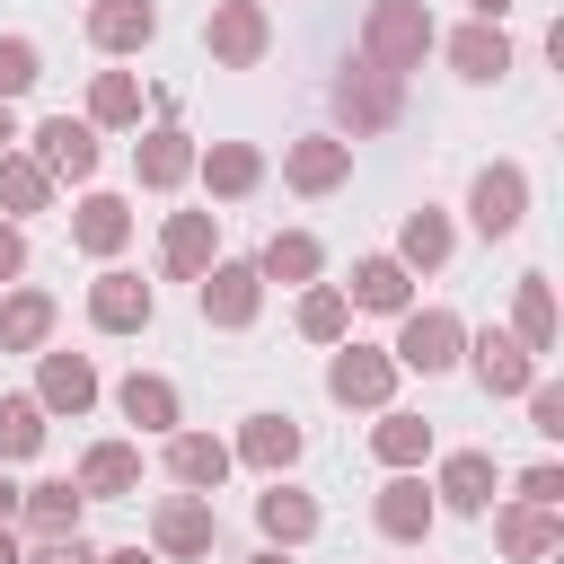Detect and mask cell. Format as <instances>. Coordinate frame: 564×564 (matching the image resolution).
Here are the masks:
<instances>
[{
  "instance_id": "9c48e42d",
  "label": "cell",
  "mask_w": 564,
  "mask_h": 564,
  "mask_svg": "<svg viewBox=\"0 0 564 564\" xmlns=\"http://www.w3.org/2000/svg\"><path fill=\"white\" fill-rule=\"evenodd\" d=\"M18 141H26V159H35L53 185H62V176H70V185H88V176H97V159H106V150H97V132H88L79 115H44V123H35V132H18Z\"/></svg>"
},
{
  "instance_id": "d590c367",
  "label": "cell",
  "mask_w": 564,
  "mask_h": 564,
  "mask_svg": "<svg viewBox=\"0 0 564 564\" xmlns=\"http://www.w3.org/2000/svg\"><path fill=\"white\" fill-rule=\"evenodd\" d=\"M26 212H53V176L26 150H0V220H26Z\"/></svg>"
},
{
  "instance_id": "ee69618b",
  "label": "cell",
  "mask_w": 564,
  "mask_h": 564,
  "mask_svg": "<svg viewBox=\"0 0 564 564\" xmlns=\"http://www.w3.org/2000/svg\"><path fill=\"white\" fill-rule=\"evenodd\" d=\"M467 9H476V18H485V26H502V18H511V9H520V0H467Z\"/></svg>"
},
{
  "instance_id": "484cf974",
  "label": "cell",
  "mask_w": 564,
  "mask_h": 564,
  "mask_svg": "<svg viewBox=\"0 0 564 564\" xmlns=\"http://www.w3.org/2000/svg\"><path fill=\"white\" fill-rule=\"evenodd\" d=\"M229 441L220 432H167V476H176V494H220L229 485Z\"/></svg>"
},
{
  "instance_id": "cb8c5ba5",
  "label": "cell",
  "mask_w": 564,
  "mask_h": 564,
  "mask_svg": "<svg viewBox=\"0 0 564 564\" xmlns=\"http://www.w3.org/2000/svg\"><path fill=\"white\" fill-rule=\"evenodd\" d=\"M441 53H449V70H458L467 88H494V79L511 70V35H502V26H485V18L449 26V35H441Z\"/></svg>"
},
{
  "instance_id": "60d3db41",
  "label": "cell",
  "mask_w": 564,
  "mask_h": 564,
  "mask_svg": "<svg viewBox=\"0 0 564 564\" xmlns=\"http://www.w3.org/2000/svg\"><path fill=\"white\" fill-rule=\"evenodd\" d=\"M511 502H538V511H564V467H555V458H538V467H520V485H511Z\"/></svg>"
},
{
  "instance_id": "2e32d148",
  "label": "cell",
  "mask_w": 564,
  "mask_h": 564,
  "mask_svg": "<svg viewBox=\"0 0 564 564\" xmlns=\"http://www.w3.org/2000/svg\"><path fill=\"white\" fill-rule=\"evenodd\" d=\"M300 449H308V432H300L291 414H247V423H238V441H229V458H238V467H256L264 485H273V476H291V467H300Z\"/></svg>"
},
{
  "instance_id": "4316f807",
  "label": "cell",
  "mask_w": 564,
  "mask_h": 564,
  "mask_svg": "<svg viewBox=\"0 0 564 564\" xmlns=\"http://www.w3.org/2000/svg\"><path fill=\"white\" fill-rule=\"evenodd\" d=\"M494 546H502L511 564H546V555L564 546V511H538V502H502V511H494Z\"/></svg>"
},
{
  "instance_id": "f35d334b",
  "label": "cell",
  "mask_w": 564,
  "mask_h": 564,
  "mask_svg": "<svg viewBox=\"0 0 564 564\" xmlns=\"http://www.w3.org/2000/svg\"><path fill=\"white\" fill-rule=\"evenodd\" d=\"M35 79H44V53H35V35H0V106H18Z\"/></svg>"
},
{
  "instance_id": "c3c4849f",
  "label": "cell",
  "mask_w": 564,
  "mask_h": 564,
  "mask_svg": "<svg viewBox=\"0 0 564 564\" xmlns=\"http://www.w3.org/2000/svg\"><path fill=\"white\" fill-rule=\"evenodd\" d=\"M0 564H18V529L9 520H0Z\"/></svg>"
},
{
  "instance_id": "30bf717a",
  "label": "cell",
  "mask_w": 564,
  "mask_h": 564,
  "mask_svg": "<svg viewBox=\"0 0 564 564\" xmlns=\"http://www.w3.org/2000/svg\"><path fill=\"white\" fill-rule=\"evenodd\" d=\"M282 185L291 194H344L352 185V141H335V132H300V141H282Z\"/></svg>"
},
{
  "instance_id": "d6a6232c",
  "label": "cell",
  "mask_w": 564,
  "mask_h": 564,
  "mask_svg": "<svg viewBox=\"0 0 564 564\" xmlns=\"http://www.w3.org/2000/svg\"><path fill=\"white\" fill-rule=\"evenodd\" d=\"M370 458H379L388 476H414V467L432 458V423H423V414H405V405H388V414L370 423Z\"/></svg>"
},
{
  "instance_id": "ac0fdd59",
  "label": "cell",
  "mask_w": 564,
  "mask_h": 564,
  "mask_svg": "<svg viewBox=\"0 0 564 564\" xmlns=\"http://www.w3.org/2000/svg\"><path fill=\"white\" fill-rule=\"evenodd\" d=\"M79 35H88L106 62H123V53H150V35H159V0H88Z\"/></svg>"
},
{
  "instance_id": "b9f144b4",
  "label": "cell",
  "mask_w": 564,
  "mask_h": 564,
  "mask_svg": "<svg viewBox=\"0 0 564 564\" xmlns=\"http://www.w3.org/2000/svg\"><path fill=\"white\" fill-rule=\"evenodd\" d=\"M18 564H97V546H88V538H53V546H35V555H18Z\"/></svg>"
},
{
  "instance_id": "7402d4cb",
  "label": "cell",
  "mask_w": 564,
  "mask_h": 564,
  "mask_svg": "<svg viewBox=\"0 0 564 564\" xmlns=\"http://www.w3.org/2000/svg\"><path fill=\"white\" fill-rule=\"evenodd\" d=\"M467 370H476V388L485 397H529V379H538V361L502 335V326H485V335H467V352H458Z\"/></svg>"
},
{
  "instance_id": "74e56055",
  "label": "cell",
  "mask_w": 564,
  "mask_h": 564,
  "mask_svg": "<svg viewBox=\"0 0 564 564\" xmlns=\"http://www.w3.org/2000/svg\"><path fill=\"white\" fill-rule=\"evenodd\" d=\"M44 423H53V414H44L35 397H0V467L35 458V449H44Z\"/></svg>"
},
{
  "instance_id": "7bdbcfd3",
  "label": "cell",
  "mask_w": 564,
  "mask_h": 564,
  "mask_svg": "<svg viewBox=\"0 0 564 564\" xmlns=\"http://www.w3.org/2000/svg\"><path fill=\"white\" fill-rule=\"evenodd\" d=\"M18 273H26V229L0 220V282H18Z\"/></svg>"
},
{
  "instance_id": "681fc988",
  "label": "cell",
  "mask_w": 564,
  "mask_h": 564,
  "mask_svg": "<svg viewBox=\"0 0 564 564\" xmlns=\"http://www.w3.org/2000/svg\"><path fill=\"white\" fill-rule=\"evenodd\" d=\"M247 564H291V555H282V546H264V555H247Z\"/></svg>"
},
{
  "instance_id": "83f0119b",
  "label": "cell",
  "mask_w": 564,
  "mask_h": 564,
  "mask_svg": "<svg viewBox=\"0 0 564 564\" xmlns=\"http://www.w3.org/2000/svg\"><path fill=\"white\" fill-rule=\"evenodd\" d=\"M53 326H62V300L53 291H35V282L0 291V352H44Z\"/></svg>"
},
{
  "instance_id": "d6986e66",
  "label": "cell",
  "mask_w": 564,
  "mask_h": 564,
  "mask_svg": "<svg viewBox=\"0 0 564 564\" xmlns=\"http://www.w3.org/2000/svg\"><path fill=\"white\" fill-rule=\"evenodd\" d=\"M194 132L185 123H150L141 141H132V176H141V194H176L185 176H194Z\"/></svg>"
},
{
  "instance_id": "4fadbf2b",
  "label": "cell",
  "mask_w": 564,
  "mask_h": 564,
  "mask_svg": "<svg viewBox=\"0 0 564 564\" xmlns=\"http://www.w3.org/2000/svg\"><path fill=\"white\" fill-rule=\"evenodd\" d=\"M494 494H502V467H494V449H449V458L432 467V502H441V511H467V520H485V511H494Z\"/></svg>"
},
{
  "instance_id": "8fae6325",
  "label": "cell",
  "mask_w": 564,
  "mask_h": 564,
  "mask_svg": "<svg viewBox=\"0 0 564 564\" xmlns=\"http://www.w3.org/2000/svg\"><path fill=\"white\" fill-rule=\"evenodd\" d=\"M97 397H106V388H97V361H88V352H62V344H44V352H35V405H44V414L79 423Z\"/></svg>"
},
{
  "instance_id": "bcb514c9",
  "label": "cell",
  "mask_w": 564,
  "mask_h": 564,
  "mask_svg": "<svg viewBox=\"0 0 564 564\" xmlns=\"http://www.w3.org/2000/svg\"><path fill=\"white\" fill-rule=\"evenodd\" d=\"M0 150H18V106H0Z\"/></svg>"
},
{
  "instance_id": "e575fe53",
  "label": "cell",
  "mask_w": 564,
  "mask_h": 564,
  "mask_svg": "<svg viewBox=\"0 0 564 564\" xmlns=\"http://www.w3.org/2000/svg\"><path fill=\"white\" fill-rule=\"evenodd\" d=\"M79 123H88V132H132V123H141V79H132V70H97Z\"/></svg>"
},
{
  "instance_id": "5b68a950",
  "label": "cell",
  "mask_w": 564,
  "mask_h": 564,
  "mask_svg": "<svg viewBox=\"0 0 564 564\" xmlns=\"http://www.w3.org/2000/svg\"><path fill=\"white\" fill-rule=\"evenodd\" d=\"M458 352H467V317H458V308H405V317H397V344H388L397 370L441 379V370H458Z\"/></svg>"
},
{
  "instance_id": "7dc6e473",
  "label": "cell",
  "mask_w": 564,
  "mask_h": 564,
  "mask_svg": "<svg viewBox=\"0 0 564 564\" xmlns=\"http://www.w3.org/2000/svg\"><path fill=\"white\" fill-rule=\"evenodd\" d=\"M0 520H18V485L9 476H0Z\"/></svg>"
},
{
  "instance_id": "d4e9b609",
  "label": "cell",
  "mask_w": 564,
  "mask_h": 564,
  "mask_svg": "<svg viewBox=\"0 0 564 564\" xmlns=\"http://www.w3.org/2000/svg\"><path fill=\"white\" fill-rule=\"evenodd\" d=\"M70 247L97 256V264H115V256L132 247V203H123V194H79V212H70Z\"/></svg>"
},
{
  "instance_id": "f546056e",
  "label": "cell",
  "mask_w": 564,
  "mask_h": 564,
  "mask_svg": "<svg viewBox=\"0 0 564 564\" xmlns=\"http://www.w3.org/2000/svg\"><path fill=\"white\" fill-rule=\"evenodd\" d=\"M88 502H123V494H141V441H88V458H79V476H70Z\"/></svg>"
},
{
  "instance_id": "7c38bea8",
  "label": "cell",
  "mask_w": 564,
  "mask_h": 564,
  "mask_svg": "<svg viewBox=\"0 0 564 564\" xmlns=\"http://www.w3.org/2000/svg\"><path fill=\"white\" fill-rule=\"evenodd\" d=\"M150 317H159V291H150L141 273L106 264V273L88 282V326H97V335H141Z\"/></svg>"
},
{
  "instance_id": "836d02e7",
  "label": "cell",
  "mask_w": 564,
  "mask_h": 564,
  "mask_svg": "<svg viewBox=\"0 0 564 564\" xmlns=\"http://www.w3.org/2000/svg\"><path fill=\"white\" fill-rule=\"evenodd\" d=\"M256 273H264V282H282V291H308V282L326 273V247H317L308 229H273V238H264V256H256Z\"/></svg>"
},
{
  "instance_id": "ba28073f",
  "label": "cell",
  "mask_w": 564,
  "mask_h": 564,
  "mask_svg": "<svg viewBox=\"0 0 564 564\" xmlns=\"http://www.w3.org/2000/svg\"><path fill=\"white\" fill-rule=\"evenodd\" d=\"M203 53H212L220 70H256V62L273 53V18H264V0H220V9L203 18Z\"/></svg>"
},
{
  "instance_id": "8d00e7d4",
  "label": "cell",
  "mask_w": 564,
  "mask_h": 564,
  "mask_svg": "<svg viewBox=\"0 0 564 564\" xmlns=\"http://www.w3.org/2000/svg\"><path fill=\"white\" fill-rule=\"evenodd\" d=\"M300 335H308V344H326V352H335V344H344V335H352V300H344V291H335V282H308V291H300Z\"/></svg>"
},
{
  "instance_id": "52a82bcc",
  "label": "cell",
  "mask_w": 564,
  "mask_h": 564,
  "mask_svg": "<svg viewBox=\"0 0 564 564\" xmlns=\"http://www.w3.org/2000/svg\"><path fill=\"white\" fill-rule=\"evenodd\" d=\"M467 220H476V238H520V220H529V167L520 159H485L476 185H467Z\"/></svg>"
},
{
  "instance_id": "277c9868",
  "label": "cell",
  "mask_w": 564,
  "mask_h": 564,
  "mask_svg": "<svg viewBox=\"0 0 564 564\" xmlns=\"http://www.w3.org/2000/svg\"><path fill=\"white\" fill-rule=\"evenodd\" d=\"M194 308H203V326L247 335V326L264 317V273H256L247 256H212V273L194 282Z\"/></svg>"
},
{
  "instance_id": "e0dca14e",
  "label": "cell",
  "mask_w": 564,
  "mask_h": 564,
  "mask_svg": "<svg viewBox=\"0 0 564 564\" xmlns=\"http://www.w3.org/2000/svg\"><path fill=\"white\" fill-rule=\"evenodd\" d=\"M79 520H88V494H79L70 476L18 485V529H26L35 546H53V538H79Z\"/></svg>"
},
{
  "instance_id": "6da1fadb",
  "label": "cell",
  "mask_w": 564,
  "mask_h": 564,
  "mask_svg": "<svg viewBox=\"0 0 564 564\" xmlns=\"http://www.w3.org/2000/svg\"><path fill=\"white\" fill-rule=\"evenodd\" d=\"M326 106H335V141H379V132L405 123V79H388L370 62H344L335 88H326Z\"/></svg>"
},
{
  "instance_id": "f1b7e54d",
  "label": "cell",
  "mask_w": 564,
  "mask_h": 564,
  "mask_svg": "<svg viewBox=\"0 0 564 564\" xmlns=\"http://www.w3.org/2000/svg\"><path fill=\"white\" fill-rule=\"evenodd\" d=\"M449 247H458L449 212H441V203H414V212L397 220V247H388V256H397L405 273H441V264H449Z\"/></svg>"
},
{
  "instance_id": "1f68e13d",
  "label": "cell",
  "mask_w": 564,
  "mask_h": 564,
  "mask_svg": "<svg viewBox=\"0 0 564 564\" xmlns=\"http://www.w3.org/2000/svg\"><path fill=\"white\" fill-rule=\"evenodd\" d=\"M502 335H511L529 361L555 352V282H546V273H520V282H511V326H502Z\"/></svg>"
},
{
  "instance_id": "ab89813d",
  "label": "cell",
  "mask_w": 564,
  "mask_h": 564,
  "mask_svg": "<svg viewBox=\"0 0 564 564\" xmlns=\"http://www.w3.org/2000/svg\"><path fill=\"white\" fill-rule=\"evenodd\" d=\"M529 432L564 441V379H529Z\"/></svg>"
},
{
  "instance_id": "603a6c76",
  "label": "cell",
  "mask_w": 564,
  "mask_h": 564,
  "mask_svg": "<svg viewBox=\"0 0 564 564\" xmlns=\"http://www.w3.org/2000/svg\"><path fill=\"white\" fill-rule=\"evenodd\" d=\"M256 529H264V546H282V555H291V546H308V538L326 529V511H317V494H300V485H282V476H273V485L256 494Z\"/></svg>"
},
{
  "instance_id": "5bb4252c",
  "label": "cell",
  "mask_w": 564,
  "mask_h": 564,
  "mask_svg": "<svg viewBox=\"0 0 564 564\" xmlns=\"http://www.w3.org/2000/svg\"><path fill=\"white\" fill-rule=\"evenodd\" d=\"M432 520H441V502H432V485H423V476H388V485L370 494V529H379L388 546H423V538H432Z\"/></svg>"
},
{
  "instance_id": "44dd1931",
  "label": "cell",
  "mask_w": 564,
  "mask_h": 564,
  "mask_svg": "<svg viewBox=\"0 0 564 564\" xmlns=\"http://www.w3.org/2000/svg\"><path fill=\"white\" fill-rule=\"evenodd\" d=\"M194 176H203L212 203H247V194L264 185V150H256V141H203V150H194Z\"/></svg>"
},
{
  "instance_id": "3957f363",
  "label": "cell",
  "mask_w": 564,
  "mask_h": 564,
  "mask_svg": "<svg viewBox=\"0 0 564 564\" xmlns=\"http://www.w3.org/2000/svg\"><path fill=\"white\" fill-rule=\"evenodd\" d=\"M212 546H220L212 494H159V502H150V555H159V564H203Z\"/></svg>"
},
{
  "instance_id": "ffe728a7",
  "label": "cell",
  "mask_w": 564,
  "mask_h": 564,
  "mask_svg": "<svg viewBox=\"0 0 564 564\" xmlns=\"http://www.w3.org/2000/svg\"><path fill=\"white\" fill-rule=\"evenodd\" d=\"M115 414L132 423V432H185V397H176V379H159V370H123L115 379Z\"/></svg>"
},
{
  "instance_id": "8992f818",
  "label": "cell",
  "mask_w": 564,
  "mask_h": 564,
  "mask_svg": "<svg viewBox=\"0 0 564 564\" xmlns=\"http://www.w3.org/2000/svg\"><path fill=\"white\" fill-rule=\"evenodd\" d=\"M397 379H405V370L388 361V344H352V335H344V344L326 352V397H335V405H361V414H388V397H397Z\"/></svg>"
},
{
  "instance_id": "7a4b0ae2",
  "label": "cell",
  "mask_w": 564,
  "mask_h": 564,
  "mask_svg": "<svg viewBox=\"0 0 564 564\" xmlns=\"http://www.w3.org/2000/svg\"><path fill=\"white\" fill-rule=\"evenodd\" d=\"M432 44H441V26H432L423 0H370V9H361V62H370V70L405 79V70H423Z\"/></svg>"
},
{
  "instance_id": "9a60e30c",
  "label": "cell",
  "mask_w": 564,
  "mask_h": 564,
  "mask_svg": "<svg viewBox=\"0 0 564 564\" xmlns=\"http://www.w3.org/2000/svg\"><path fill=\"white\" fill-rule=\"evenodd\" d=\"M212 256H220V212H167V229H159V273H167V282H203Z\"/></svg>"
},
{
  "instance_id": "4dcf8cb0",
  "label": "cell",
  "mask_w": 564,
  "mask_h": 564,
  "mask_svg": "<svg viewBox=\"0 0 564 564\" xmlns=\"http://www.w3.org/2000/svg\"><path fill=\"white\" fill-rule=\"evenodd\" d=\"M335 291H344L352 308H379V317H405V308H414V273H405L397 256H361L352 282H335Z\"/></svg>"
},
{
  "instance_id": "f6af8a7d",
  "label": "cell",
  "mask_w": 564,
  "mask_h": 564,
  "mask_svg": "<svg viewBox=\"0 0 564 564\" xmlns=\"http://www.w3.org/2000/svg\"><path fill=\"white\" fill-rule=\"evenodd\" d=\"M97 564H159L150 546H115V555H97Z\"/></svg>"
}]
</instances>
